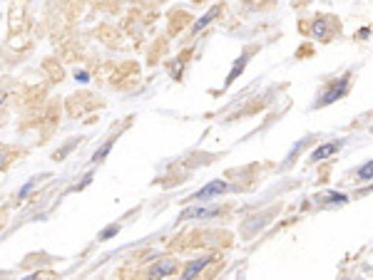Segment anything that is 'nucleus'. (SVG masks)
Returning <instances> with one entry per match:
<instances>
[{"instance_id": "2", "label": "nucleus", "mask_w": 373, "mask_h": 280, "mask_svg": "<svg viewBox=\"0 0 373 280\" xmlns=\"http://www.w3.org/2000/svg\"><path fill=\"white\" fill-rule=\"evenodd\" d=\"M177 270V263L174 260H159V263H154L149 270H147V275H152V278H164V275H169V273H174Z\"/></svg>"}, {"instance_id": "11", "label": "nucleus", "mask_w": 373, "mask_h": 280, "mask_svg": "<svg viewBox=\"0 0 373 280\" xmlns=\"http://www.w3.org/2000/svg\"><path fill=\"white\" fill-rule=\"evenodd\" d=\"M117 231H120V226H107V228H105V231L100 233V240H107V238H112V235H115Z\"/></svg>"}, {"instance_id": "10", "label": "nucleus", "mask_w": 373, "mask_h": 280, "mask_svg": "<svg viewBox=\"0 0 373 280\" xmlns=\"http://www.w3.org/2000/svg\"><path fill=\"white\" fill-rule=\"evenodd\" d=\"M13 154H15V151H10V149H5V146H0V169H5V166L13 161Z\"/></svg>"}, {"instance_id": "13", "label": "nucleus", "mask_w": 373, "mask_h": 280, "mask_svg": "<svg viewBox=\"0 0 373 280\" xmlns=\"http://www.w3.org/2000/svg\"><path fill=\"white\" fill-rule=\"evenodd\" d=\"M244 65H247V57H242V62H239V65H237V67L232 70V75H229V80H227V82H232V80H234V77H237V75H239V72L244 70Z\"/></svg>"}, {"instance_id": "6", "label": "nucleus", "mask_w": 373, "mask_h": 280, "mask_svg": "<svg viewBox=\"0 0 373 280\" xmlns=\"http://www.w3.org/2000/svg\"><path fill=\"white\" fill-rule=\"evenodd\" d=\"M336 151H338V144H323V146H318V149L311 154V159H313V161H323V159L333 156Z\"/></svg>"}, {"instance_id": "14", "label": "nucleus", "mask_w": 373, "mask_h": 280, "mask_svg": "<svg viewBox=\"0 0 373 280\" xmlns=\"http://www.w3.org/2000/svg\"><path fill=\"white\" fill-rule=\"evenodd\" d=\"M33 186H35V179H33V181H28V184H25V186L20 188V193H18V198H25V196L30 193V188H33Z\"/></svg>"}, {"instance_id": "1", "label": "nucleus", "mask_w": 373, "mask_h": 280, "mask_svg": "<svg viewBox=\"0 0 373 280\" xmlns=\"http://www.w3.org/2000/svg\"><path fill=\"white\" fill-rule=\"evenodd\" d=\"M229 186L224 184V181H212V184H207L204 188H199L192 198L194 201H207V198H212V196H219V193H224Z\"/></svg>"}, {"instance_id": "12", "label": "nucleus", "mask_w": 373, "mask_h": 280, "mask_svg": "<svg viewBox=\"0 0 373 280\" xmlns=\"http://www.w3.org/2000/svg\"><path fill=\"white\" fill-rule=\"evenodd\" d=\"M326 198H328V203H346V201H348L343 193H328Z\"/></svg>"}, {"instance_id": "16", "label": "nucleus", "mask_w": 373, "mask_h": 280, "mask_svg": "<svg viewBox=\"0 0 373 280\" xmlns=\"http://www.w3.org/2000/svg\"><path fill=\"white\" fill-rule=\"evenodd\" d=\"M3 99H5V92H0V104H3Z\"/></svg>"}, {"instance_id": "3", "label": "nucleus", "mask_w": 373, "mask_h": 280, "mask_svg": "<svg viewBox=\"0 0 373 280\" xmlns=\"http://www.w3.org/2000/svg\"><path fill=\"white\" fill-rule=\"evenodd\" d=\"M219 213V208H202V206H197V208H186L179 218L182 221H186V218H209V216H217Z\"/></svg>"}, {"instance_id": "5", "label": "nucleus", "mask_w": 373, "mask_h": 280, "mask_svg": "<svg viewBox=\"0 0 373 280\" xmlns=\"http://www.w3.org/2000/svg\"><path fill=\"white\" fill-rule=\"evenodd\" d=\"M212 263V258H202V260H194V263H189L184 268V273H182V278H194L197 273H202L207 265Z\"/></svg>"}, {"instance_id": "7", "label": "nucleus", "mask_w": 373, "mask_h": 280, "mask_svg": "<svg viewBox=\"0 0 373 280\" xmlns=\"http://www.w3.org/2000/svg\"><path fill=\"white\" fill-rule=\"evenodd\" d=\"M217 15H219V8H212V10H209L207 15H202V18H199V20L194 23V33L204 30V28H207V25H209V23H212V20L217 18Z\"/></svg>"}, {"instance_id": "4", "label": "nucleus", "mask_w": 373, "mask_h": 280, "mask_svg": "<svg viewBox=\"0 0 373 280\" xmlns=\"http://www.w3.org/2000/svg\"><path fill=\"white\" fill-rule=\"evenodd\" d=\"M346 87H348V80H343L341 85H336V87H331L323 97H321V102L318 104H331V102H336L338 97H343V92H346Z\"/></svg>"}, {"instance_id": "8", "label": "nucleus", "mask_w": 373, "mask_h": 280, "mask_svg": "<svg viewBox=\"0 0 373 280\" xmlns=\"http://www.w3.org/2000/svg\"><path fill=\"white\" fill-rule=\"evenodd\" d=\"M112 144H115V139H107V144L102 146V149H97L95 151V156H92V161H102L107 154H110V149H112Z\"/></svg>"}, {"instance_id": "15", "label": "nucleus", "mask_w": 373, "mask_h": 280, "mask_svg": "<svg viewBox=\"0 0 373 280\" xmlns=\"http://www.w3.org/2000/svg\"><path fill=\"white\" fill-rule=\"evenodd\" d=\"M75 77H77L80 82H87V72H85V70H82V72L77 70V72H75Z\"/></svg>"}, {"instance_id": "9", "label": "nucleus", "mask_w": 373, "mask_h": 280, "mask_svg": "<svg viewBox=\"0 0 373 280\" xmlns=\"http://www.w3.org/2000/svg\"><path fill=\"white\" fill-rule=\"evenodd\" d=\"M358 179H361V181H371V179H373V161H368L366 166L358 169Z\"/></svg>"}]
</instances>
